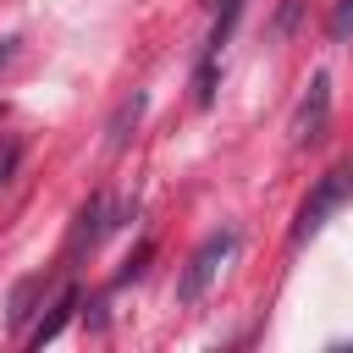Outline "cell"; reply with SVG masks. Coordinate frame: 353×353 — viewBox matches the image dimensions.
Wrapping results in <instances>:
<instances>
[{
  "mask_svg": "<svg viewBox=\"0 0 353 353\" xmlns=\"http://www.w3.org/2000/svg\"><path fill=\"white\" fill-rule=\"evenodd\" d=\"M342 204H353V165H336V171H325V176L314 182V193L298 204L292 243H303L309 232H320V226H325V215H331V210H342Z\"/></svg>",
  "mask_w": 353,
  "mask_h": 353,
  "instance_id": "1",
  "label": "cell"
},
{
  "mask_svg": "<svg viewBox=\"0 0 353 353\" xmlns=\"http://www.w3.org/2000/svg\"><path fill=\"white\" fill-rule=\"evenodd\" d=\"M237 254V232H215V237H204L199 243V254L188 259V270H182V281H176V298L182 303H199L204 292H210V281L226 270V259Z\"/></svg>",
  "mask_w": 353,
  "mask_h": 353,
  "instance_id": "2",
  "label": "cell"
},
{
  "mask_svg": "<svg viewBox=\"0 0 353 353\" xmlns=\"http://www.w3.org/2000/svg\"><path fill=\"white\" fill-rule=\"evenodd\" d=\"M325 121H331V77L325 72H314L309 77V94L298 99V110H292V143H314L320 132H325Z\"/></svg>",
  "mask_w": 353,
  "mask_h": 353,
  "instance_id": "3",
  "label": "cell"
},
{
  "mask_svg": "<svg viewBox=\"0 0 353 353\" xmlns=\"http://www.w3.org/2000/svg\"><path fill=\"white\" fill-rule=\"evenodd\" d=\"M72 309H77V292L66 287V292H61V298L50 303V314H44V320L33 325V336H28V342H33V347H44V342H55V336H61V325L72 320Z\"/></svg>",
  "mask_w": 353,
  "mask_h": 353,
  "instance_id": "4",
  "label": "cell"
},
{
  "mask_svg": "<svg viewBox=\"0 0 353 353\" xmlns=\"http://www.w3.org/2000/svg\"><path fill=\"white\" fill-rule=\"evenodd\" d=\"M210 6H215V11H221V22H215V39H210V44H221V39H226V28H232V17H237V6H243V0H210Z\"/></svg>",
  "mask_w": 353,
  "mask_h": 353,
  "instance_id": "5",
  "label": "cell"
},
{
  "mask_svg": "<svg viewBox=\"0 0 353 353\" xmlns=\"http://www.w3.org/2000/svg\"><path fill=\"white\" fill-rule=\"evenodd\" d=\"M17 160H22V143H17V138H6V149H0V182H11Z\"/></svg>",
  "mask_w": 353,
  "mask_h": 353,
  "instance_id": "6",
  "label": "cell"
},
{
  "mask_svg": "<svg viewBox=\"0 0 353 353\" xmlns=\"http://www.w3.org/2000/svg\"><path fill=\"white\" fill-rule=\"evenodd\" d=\"M347 28H353V0H342V6H336V11H331V33H336V39H342V33H347Z\"/></svg>",
  "mask_w": 353,
  "mask_h": 353,
  "instance_id": "7",
  "label": "cell"
},
{
  "mask_svg": "<svg viewBox=\"0 0 353 353\" xmlns=\"http://www.w3.org/2000/svg\"><path fill=\"white\" fill-rule=\"evenodd\" d=\"M17 44H22V39H17V33H6V39H0V72H6V66H11V61H17Z\"/></svg>",
  "mask_w": 353,
  "mask_h": 353,
  "instance_id": "8",
  "label": "cell"
}]
</instances>
